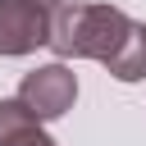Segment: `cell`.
I'll return each mask as SVG.
<instances>
[{
  "label": "cell",
  "mask_w": 146,
  "mask_h": 146,
  "mask_svg": "<svg viewBox=\"0 0 146 146\" xmlns=\"http://www.w3.org/2000/svg\"><path fill=\"white\" fill-rule=\"evenodd\" d=\"M46 46L59 59H100L119 82L146 78V23L128 18L119 5H59Z\"/></svg>",
  "instance_id": "obj_1"
},
{
  "label": "cell",
  "mask_w": 146,
  "mask_h": 146,
  "mask_svg": "<svg viewBox=\"0 0 146 146\" xmlns=\"http://www.w3.org/2000/svg\"><path fill=\"white\" fill-rule=\"evenodd\" d=\"M18 100H23L36 119H59V114H68L73 100H78V78H73V68H68L64 59L41 64V68H32V73L18 82Z\"/></svg>",
  "instance_id": "obj_2"
},
{
  "label": "cell",
  "mask_w": 146,
  "mask_h": 146,
  "mask_svg": "<svg viewBox=\"0 0 146 146\" xmlns=\"http://www.w3.org/2000/svg\"><path fill=\"white\" fill-rule=\"evenodd\" d=\"M50 36V9L32 0H0V55H32Z\"/></svg>",
  "instance_id": "obj_3"
},
{
  "label": "cell",
  "mask_w": 146,
  "mask_h": 146,
  "mask_svg": "<svg viewBox=\"0 0 146 146\" xmlns=\"http://www.w3.org/2000/svg\"><path fill=\"white\" fill-rule=\"evenodd\" d=\"M0 146H55V141L41 128V119L14 96V100H0Z\"/></svg>",
  "instance_id": "obj_4"
},
{
  "label": "cell",
  "mask_w": 146,
  "mask_h": 146,
  "mask_svg": "<svg viewBox=\"0 0 146 146\" xmlns=\"http://www.w3.org/2000/svg\"><path fill=\"white\" fill-rule=\"evenodd\" d=\"M32 5H41V9H50V14H55V9L64 5V0H32Z\"/></svg>",
  "instance_id": "obj_5"
}]
</instances>
